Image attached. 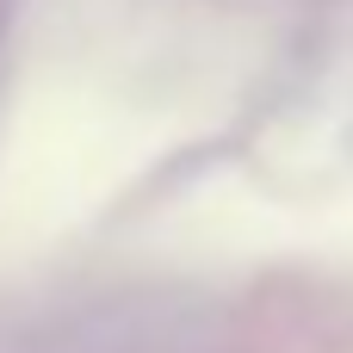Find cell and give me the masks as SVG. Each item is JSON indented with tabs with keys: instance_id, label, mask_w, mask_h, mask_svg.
Wrapping results in <instances>:
<instances>
[]
</instances>
